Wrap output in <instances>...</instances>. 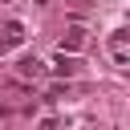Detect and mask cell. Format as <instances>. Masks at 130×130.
<instances>
[{
    "label": "cell",
    "instance_id": "1",
    "mask_svg": "<svg viewBox=\"0 0 130 130\" xmlns=\"http://www.w3.org/2000/svg\"><path fill=\"white\" fill-rule=\"evenodd\" d=\"M16 73H20V77H41V73H45V65H41V61H32V57H24V61L16 65Z\"/></svg>",
    "mask_w": 130,
    "mask_h": 130
},
{
    "label": "cell",
    "instance_id": "3",
    "mask_svg": "<svg viewBox=\"0 0 130 130\" xmlns=\"http://www.w3.org/2000/svg\"><path fill=\"white\" fill-rule=\"evenodd\" d=\"M85 45V37H81V28H69L65 37H61V49H81Z\"/></svg>",
    "mask_w": 130,
    "mask_h": 130
},
{
    "label": "cell",
    "instance_id": "2",
    "mask_svg": "<svg viewBox=\"0 0 130 130\" xmlns=\"http://www.w3.org/2000/svg\"><path fill=\"white\" fill-rule=\"evenodd\" d=\"M53 73H65V77H73V73H77V61H73V57H53Z\"/></svg>",
    "mask_w": 130,
    "mask_h": 130
}]
</instances>
